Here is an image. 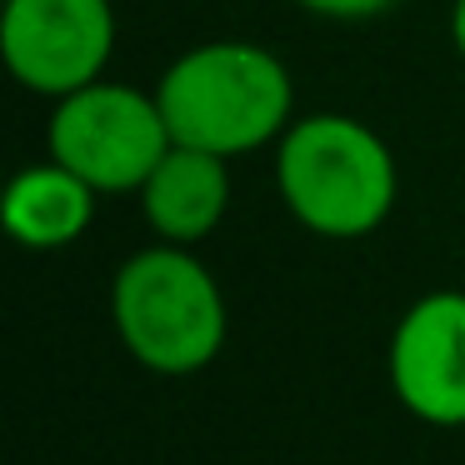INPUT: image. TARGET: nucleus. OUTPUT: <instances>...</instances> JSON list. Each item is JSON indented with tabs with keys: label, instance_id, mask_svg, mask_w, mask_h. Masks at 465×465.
<instances>
[{
	"label": "nucleus",
	"instance_id": "f03ea898",
	"mask_svg": "<svg viewBox=\"0 0 465 465\" xmlns=\"http://www.w3.org/2000/svg\"><path fill=\"white\" fill-rule=\"evenodd\" d=\"M275 191L321 241H365L401 201V165L381 131L341 111L301 115L275 145Z\"/></svg>",
	"mask_w": 465,
	"mask_h": 465
},
{
	"label": "nucleus",
	"instance_id": "20e7f679",
	"mask_svg": "<svg viewBox=\"0 0 465 465\" xmlns=\"http://www.w3.org/2000/svg\"><path fill=\"white\" fill-rule=\"evenodd\" d=\"M45 145H51V161L75 171L91 191L141 195L151 171L175 145V135L165 125L155 91H141V85L125 81H95L55 101Z\"/></svg>",
	"mask_w": 465,
	"mask_h": 465
},
{
	"label": "nucleus",
	"instance_id": "f257e3e1",
	"mask_svg": "<svg viewBox=\"0 0 465 465\" xmlns=\"http://www.w3.org/2000/svg\"><path fill=\"white\" fill-rule=\"evenodd\" d=\"M155 101L175 145L211 155H251L281 145L295 121V85L275 51L255 41H205L165 65Z\"/></svg>",
	"mask_w": 465,
	"mask_h": 465
},
{
	"label": "nucleus",
	"instance_id": "0eeeda50",
	"mask_svg": "<svg viewBox=\"0 0 465 465\" xmlns=\"http://www.w3.org/2000/svg\"><path fill=\"white\" fill-rule=\"evenodd\" d=\"M231 211V161L195 145H171L141 185V215L155 241L201 245Z\"/></svg>",
	"mask_w": 465,
	"mask_h": 465
},
{
	"label": "nucleus",
	"instance_id": "39448f33",
	"mask_svg": "<svg viewBox=\"0 0 465 465\" xmlns=\"http://www.w3.org/2000/svg\"><path fill=\"white\" fill-rule=\"evenodd\" d=\"M115 51L111 0H5L0 55L31 95L65 101L105 81Z\"/></svg>",
	"mask_w": 465,
	"mask_h": 465
},
{
	"label": "nucleus",
	"instance_id": "423d86ee",
	"mask_svg": "<svg viewBox=\"0 0 465 465\" xmlns=\"http://www.w3.org/2000/svg\"><path fill=\"white\" fill-rule=\"evenodd\" d=\"M391 391L420 425H465V291H430L405 305L385 351Z\"/></svg>",
	"mask_w": 465,
	"mask_h": 465
},
{
	"label": "nucleus",
	"instance_id": "1a4fd4ad",
	"mask_svg": "<svg viewBox=\"0 0 465 465\" xmlns=\"http://www.w3.org/2000/svg\"><path fill=\"white\" fill-rule=\"evenodd\" d=\"M295 5L321 15V21H375V15H385L401 0H295Z\"/></svg>",
	"mask_w": 465,
	"mask_h": 465
},
{
	"label": "nucleus",
	"instance_id": "7ed1b4c3",
	"mask_svg": "<svg viewBox=\"0 0 465 465\" xmlns=\"http://www.w3.org/2000/svg\"><path fill=\"white\" fill-rule=\"evenodd\" d=\"M111 325L151 375H195L225 351V291L191 245H145L111 281Z\"/></svg>",
	"mask_w": 465,
	"mask_h": 465
},
{
	"label": "nucleus",
	"instance_id": "9d476101",
	"mask_svg": "<svg viewBox=\"0 0 465 465\" xmlns=\"http://www.w3.org/2000/svg\"><path fill=\"white\" fill-rule=\"evenodd\" d=\"M450 45H455V55L465 61V0L450 5Z\"/></svg>",
	"mask_w": 465,
	"mask_h": 465
},
{
	"label": "nucleus",
	"instance_id": "6e6552de",
	"mask_svg": "<svg viewBox=\"0 0 465 465\" xmlns=\"http://www.w3.org/2000/svg\"><path fill=\"white\" fill-rule=\"evenodd\" d=\"M95 201L101 191H91L75 171H65L61 161H41L11 175L0 215H5L11 241L25 251H65L91 231Z\"/></svg>",
	"mask_w": 465,
	"mask_h": 465
}]
</instances>
